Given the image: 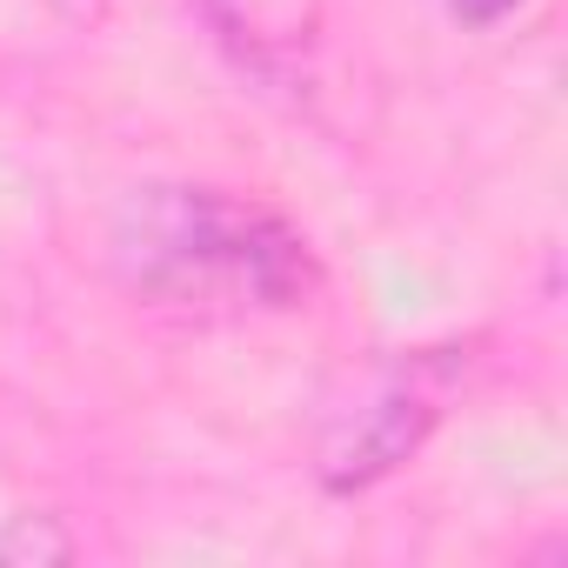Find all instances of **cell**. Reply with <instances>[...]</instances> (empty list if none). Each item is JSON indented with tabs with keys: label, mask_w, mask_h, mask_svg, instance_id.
<instances>
[{
	"label": "cell",
	"mask_w": 568,
	"mask_h": 568,
	"mask_svg": "<svg viewBox=\"0 0 568 568\" xmlns=\"http://www.w3.org/2000/svg\"><path fill=\"white\" fill-rule=\"evenodd\" d=\"M201 8H207L214 34L261 74L295 68L322 28V0H201Z\"/></svg>",
	"instance_id": "obj_3"
},
{
	"label": "cell",
	"mask_w": 568,
	"mask_h": 568,
	"mask_svg": "<svg viewBox=\"0 0 568 568\" xmlns=\"http://www.w3.org/2000/svg\"><path fill=\"white\" fill-rule=\"evenodd\" d=\"M48 14H61V21H74V28H94L101 14H108V0H41Z\"/></svg>",
	"instance_id": "obj_5"
},
{
	"label": "cell",
	"mask_w": 568,
	"mask_h": 568,
	"mask_svg": "<svg viewBox=\"0 0 568 568\" xmlns=\"http://www.w3.org/2000/svg\"><path fill=\"white\" fill-rule=\"evenodd\" d=\"M468 375L462 348H395L368 362L315 428V475L328 495H362L408 468L422 442L442 428L455 388Z\"/></svg>",
	"instance_id": "obj_2"
},
{
	"label": "cell",
	"mask_w": 568,
	"mask_h": 568,
	"mask_svg": "<svg viewBox=\"0 0 568 568\" xmlns=\"http://www.w3.org/2000/svg\"><path fill=\"white\" fill-rule=\"evenodd\" d=\"M528 0H448V14L462 21V28H501L508 14H521Z\"/></svg>",
	"instance_id": "obj_4"
},
{
	"label": "cell",
	"mask_w": 568,
	"mask_h": 568,
	"mask_svg": "<svg viewBox=\"0 0 568 568\" xmlns=\"http://www.w3.org/2000/svg\"><path fill=\"white\" fill-rule=\"evenodd\" d=\"M114 281L181 322H261L322 295L315 241L254 194L207 181H148L108 221Z\"/></svg>",
	"instance_id": "obj_1"
}]
</instances>
